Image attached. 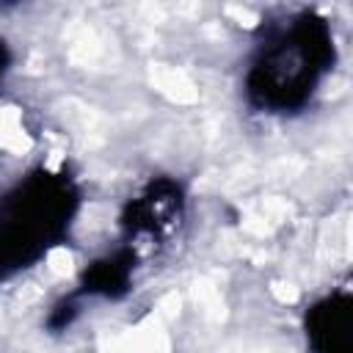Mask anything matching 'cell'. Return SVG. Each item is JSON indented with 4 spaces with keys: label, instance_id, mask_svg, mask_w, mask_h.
I'll list each match as a JSON object with an SVG mask.
<instances>
[{
    "label": "cell",
    "instance_id": "obj_1",
    "mask_svg": "<svg viewBox=\"0 0 353 353\" xmlns=\"http://www.w3.org/2000/svg\"><path fill=\"white\" fill-rule=\"evenodd\" d=\"M336 63L331 22L306 8L268 28L256 44L243 91L256 113L287 116L303 110Z\"/></svg>",
    "mask_w": 353,
    "mask_h": 353
},
{
    "label": "cell",
    "instance_id": "obj_2",
    "mask_svg": "<svg viewBox=\"0 0 353 353\" xmlns=\"http://www.w3.org/2000/svg\"><path fill=\"white\" fill-rule=\"evenodd\" d=\"M80 190L66 171L33 168L0 196V281L33 268L69 237Z\"/></svg>",
    "mask_w": 353,
    "mask_h": 353
},
{
    "label": "cell",
    "instance_id": "obj_3",
    "mask_svg": "<svg viewBox=\"0 0 353 353\" xmlns=\"http://www.w3.org/2000/svg\"><path fill=\"white\" fill-rule=\"evenodd\" d=\"M185 212V193L182 185L174 182L171 176H154L143 185L141 193H135L124 210H121V229H124V243H135L141 237L149 240H163L168 237Z\"/></svg>",
    "mask_w": 353,
    "mask_h": 353
},
{
    "label": "cell",
    "instance_id": "obj_4",
    "mask_svg": "<svg viewBox=\"0 0 353 353\" xmlns=\"http://www.w3.org/2000/svg\"><path fill=\"white\" fill-rule=\"evenodd\" d=\"M306 342L317 353L353 350V295L347 290L328 292L303 312Z\"/></svg>",
    "mask_w": 353,
    "mask_h": 353
},
{
    "label": "cell",
    "instance_id": "obj_5",
    "mask_svg": "<svg viewBox=\"0 0 353 353\" xmlns=\"http://www.w3.org/2000/svg\"><path fill=\"white\" fill-rule=\"evenodd\" d=\"M135 262H138V251L130 243H121L119 248L97 256L91 265H85V270L80 273V284L72 292L74 298H108V301H119L130 292L132 287V273H135Z\"/></svg>",
    "mask_w": 353,
    "mask_h": 353
},
{
    "label": "cell",
    "instance_id": "obj_6",
    "mask_svg": "<svg viewBox=\"0 0 353 353\" xmlns=\"http://www.w3.org/2000/svg\"><path fill=\"white\" fill-rule=\"evenodd\" d=\"M8 66H11V52H8V44L0 39V83H3L6 72H8Z\"/></svg>",
    "mask_w": 353,
    "mask_h": 353
},
{
    "label": "cell",
    "instance_id": "obj_7",
    "mask_svg": "<svg viewBox=\"0 0 353 353\" xmlns=\"http://www.w3.org/2000/svg\"><path fill=\"white\" fill-rule=\"evenodd\" d=\"M0 3H19V0H0Z\"/></svg>",
    "mask_w": 353,
    "mask_h": 353
}]
</instances>
